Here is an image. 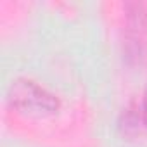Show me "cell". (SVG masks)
I'll return each instance as SVG.
<instances>
[{
    "label": "cell",
    "mask_w": 147,
    "mask_h": 147,
    "mask_svg": "<svg viewBox=\"0 0 147 147\" xmlns=\"http://www.w3.org/2000/svg\"><path fill=\"white\" fill-rule=\"evenodd\" d=\"M9 99L12 107L31 118H45L59 109L57 97L43 85L28 78L14 82V85L11 87Z\"/></svg>",
    "instance_id": "1"
},
{
    "label": "cell",
    "mask_w": 147,
    "mask_h": 147,
    "mask_svg": "<svg viewBox=\"0 0 147 147\" xmlns=\"http://www.w3.org/2000/svg\"><path fill=\"white\" fill-rule=\"evenodd\" d=\"M137 107H138V113H140V116H142L144 125L147 126V88H145V92H144L140 102H137Z\"/></svg>",
    "instance_id": "3"
},
{
    "label": "cell",
    "mask_w": 147,
    "mask_h": 147,
    "mask_svg": "<svg viewBox=\"0 0 147 147\" xmlns=\"http://www.w3.org/2000/svg\"><path fill=\"white\" fill-rule=\"evenodd\" d=\"M126 16V26L130 36H142L144 31H147V9L144 4H128L125 7Z\"/></svg>",
    "instance_id": "2"
}]
</instances>
